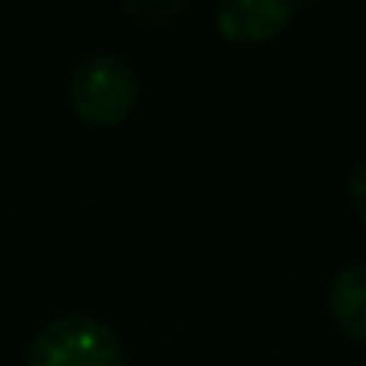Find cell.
I'll return each mask as SVG.
<instances>
[{"label":"cell","instance_id":"cell-1","mask_svg":"<svg viewBox=\"0 0 366 366\" xmlns=\"http://www.w3.org/2000/svg\"><path fill=\"white\" fill-rule=\"evenodd\" d=\"M140 76L115 51H94L69 76V104L90 126H119L137 112Z\"/></svg>","mask_w":366,"mask_h":366},{"label":"cell","instance_id":"cell-2","mask_svg":"<svg viewBox=\"0 0 366 366\" xmlns=\"http://www.w3.org/2000/svg\"><path fill=\"white\" fill-rule=\"evenodd\" d=\"M26 366H129V359L108 323L83 312H65L36 330Z\"/></svg>","mask_w":366,"mask_h":366},{"label":"cell","instance_id":"cell-3","mask_svg":"<svg viewBox=\"0 0 366 366\" xmlns=\"http://www.w3.org/2000/svg\"><path fill=\"white\" fill-rule=\"evenodd\" d=\"M298 11H302L298 0H216L212 22L223 40L262 44L284 33Z\"/></svg>","mask_w":366,"mask_h":366},{"label":"cell","instance_id":"cell-4","mask_svg":"<svg viewBox=\"0 0 366 366\" xmlns=\"http://www.w3.org/2000/svg\"><path fill=\"white\" fill-rule=\"evenodd\" d=\"M327 309L334 323L359 345H366V259L345 262L327 284Z\"/></svg>","mask_w":366,"mask_h":366},{"label":"cell","instance_id":"cell-5","mask_svg":"<svg viewBox=\"0 0 366 366\" xmlns=\"http://www.w3.org/2000/svg\"><path fill=\"white\" fill-rule=\"evenodd\" d=\"M183 8H187V0H144V4H137V0H126V4H122L126 15H133V19H140V22H151V26H158V22H165V19H176Z\"/></svg>","mask_w":366,"mask_h":366},{"label":"cell","instance_id":"cell-6","mask_svg":"<svg viewBox=\"0 0 366 366\" xmlns=\"http://www.w3.org/2000/svg\"><path fill=\"white\" fill-rule=\"evenodd\" d=\"M345 187H348V202H352L355 216H359V219H362V227H366V158H359V162L352 165Z\"/></svg>","mask_w":366,"mask_h":366}]
</instances>
